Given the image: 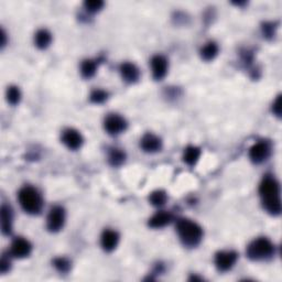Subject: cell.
<instances>
[{
    "instance_id": "obj_1",
    "label": "cell",
    "mask_w": 282,
    "mask_h": 282,
    "mask_svg": "<svg viewBox=\"0 0 282 282\" xmlns=\"http://www.w3.org/2000/svg\"><path fill=\"white\" fill-rule=\"evenodd\" d=\"M259 195L264 209L272 216L281 214L280 184L272 175H266L259 184Z\"/></svg>"
},
{
    "instance_id": "obj_2",
    "label": "cell",
    "mask_w": 282,
    "mask_h": 282,
    "mask_svg": "<svg viewBox=\"0 0 282 282\" xmlns=\"http://www.w3.org/2000/svg\"><path fill=\"white\" fill-rule=\"evenodd\" d=\"M175 228L181 242L185 247H196L202 241L203 228L196 222L189 218H181L176 222Z\"/></svg>"
},
{
    "instance_id": "obj_3",
    "label": "cell",
    "mask_w": 282,
    "mask_h": 282,
    "mask_svg": "<svg viewBox=\"0 0 282 282\" xmlns=\"http://www.w3.org/2000/svg\"><path fill=\"white\" fill-rule=\"evenodd\" d=\"M18 201L23 211L30 215L40 214L43 209V198L35 186L25 185L21 187L18 193Z\"/></svg>"
},
{
    "instance_id": "obj_4",
    "label": "cell",
    "mask_w": 282,
    "mask_h": 282,
    "mask_svg": "<svg viewBox=\"0 0 282 282\" xmlns=\"http://www.w3.org/2000/svg\"><path fill=\"white\" fill-rule=\"evenodd\" d=\"M275 253L273 242L267 237H258L247 246L246 255L253 261H265L271 259Z\"/></svg>"
},
{
    "instance_id": "obj_5",
    "label": "cell",
    "mask_w": 282,
    "mask_h": 282,
    "mask_svg": "<svg viewBox=\"0 0 282 282\" xmlns=\"http://www.w3.org/2000/svg\"><path fill=\"white\" fill-rule=\"evenodd\" d=\"M65 222H67V213L65 209L60 206L55 205L50 209L47 217V228L51 233H57L63 229Z\"/></svg>"
},
{
    "instance_id": "obj_6",
    "label": "cell",
    "mask_w": 282,
    "mask_h": 282,
    "mask_svg": "<svg viewBox=\"0 0 282 282\" xmlns=\"http://www.w3.org/2000/svg\"><path fill=\"white\" fill-rule=\"evenodd\" d=\"M128 122L119 114H109L104 120V129L110 136H118L126 131Z\"/></svg>"
},
{
    "instance_id": "obj_7",
    "label": "cell",
    "mask_w": 282,
    "mask_h": 282,
    "mask_svg": "<svg viewBox=\"0 0 282 282\" xmlns=\"http://www.w3.org/2000/svg\"><path fill=\"white\" fill-rule=\"evenodd\" d=\"M271 154V146L267 141H259L256 142L249 149V159L252 160L255 165H261L266 162L269 156Z\"/></svg>"
},
{
    "instance_id": "obj_8",
    "label": "cell",
    "mask_w": 282,
    "mask_h": 282,
    "mask_svg": "<svg viewBox=\"0 0 282 282\" xmlns=\"http://www.w3.org/2000/svg\"><path fill=\"white\" fill-rule=\"evenodd\" d=\"M238 259L237 253L233 250H222L215 255V266L221 272L229 271L236 265Z\"/></svg>"
},
{
    "instance_id": "obj_9",
    "label": "cell",
    "mask_w": 282,
    "mask_h": 282,
    "mask_svg": "<svg viewBox=\"0 0 282 282\" xmlns=\"http://www.w3.org/2000/svg\"><path fill=\"white\" fill-rule=\"evenodd\" d=\"M61 141L68 149L75 151V150L82 148L84 143V138L78 130L74 128H68L63 130L61 136Z\"/></svg>"
},
{
    "instance_id": "obj_10",
    "label": "cell",
    "mask_w": 282,
    "mask_h": 282,
    "mask_svg": "<svg viewBox=\"0 0 282 282\" xmlns=\"http://www.w3.org/2000/svg\"><path fill=\"white\" fill-rule=\"evenodd\" d=\"M32 253L31 242L23 237H17L11 242L10 254L12 257L23 259L27 258Z\"/></svg>"
},
{
    "instance_id": "obj_11",
    "label": "cell",
    "mask_w": 282,
    "mask_h": 282,
    "mask_svg": "<svg viewBox=\"0 0 282 282\" xmlns=\"http://www.w3.org/2000/svg\"><path fill=\"white\" fill-rule=\"evenodd\" d=\"M151 72L155 81H162L168 74L169 61L165 55L156 54L151 58Z\"/></svg>"
},
{
    "instance_id": "obj_12",
    "label": "cell",
    "mask_w": 282,
    "mask_h": 282,
    "mask_svg": "<svg viewBox=\"0 0 282 282\" xmlns=\"http://www.w3.org/2000/svg\"><path fill=\"white\" fill-rule=\"evenodd\" d=\"M140 148L147 153H156L162 149L161 138L154 134H146L140 139Z\"/></svg>"
},
{
    "instance_id": "obj_13",
    "label": "cell",
    "mask_w": 282,
    "mask_h": 282,
    "mask_svg": "<svg viewBox=\"0 0 282 282\" xmlns=\"http://www.w3.org/2000/svg\"><path fill=\"white\" fill-rule=\"evenodd\" d=\"M120 236L114 229H105L101 236V246L105 252L110 253L115 250L119 244Z\"/></svg>"
},
{
    "instance_id": "obj_14",
    "label": "cell",
    "mask_w": 282,
    "mask_h": 282,
    "mask_svg": "<svg viewBox=\"0 0 282 282\" xmlns=\"http://www.w3.org/2000/svg\"><path fill=\"white\" fill-rule=\"evenodd\" d=\"M119 73L124 81L128 84H135L140 78V71L137 68V65L131 62H124L120 65Z\"/></svg>"
},
{
    "instance_id": "obj_15",
    "label": "cell",
    "mask_w": 282,
    "mask_h": 282,
    "mask_svg": "<svg viewBox=\"0 0 282 282\" xmlns=\"http://www.w3.org/2000/svg\"><path fill=\"white\" fill-rule=\"evenodd\" d=\"M172 221H173V216L171 213L166 211H160L158 213H155L152 217L149 220V226L151 228L160 229L169 225Z\"/></svg>"
},
{
    "instance_id": "obj_16",
    "label": "cell",
    "mask_w": 282,
    "mask_h": 282,
    "mask_svg": "<svg viewBox=\"0 0 282 282\" xmlns=\"http://www.w3.org/2000/svg\"><path fill=\"white\" fill-rule=\"evenodd\" d=\"M12 222H14V214L10 206L4 204L2 206V229L5 235H9L12 231Z\"/></svg>"
},
{
    "instance_id": "obj_17",
    "label": "cell",
    "mask_w": 282,
    "mask_h": 282,
    "mask_svg": "<svg viewBox=\"0 0 282 282\" xmlns=\"http://www.w3.org/2000/svg\"><path fill=\"white\" fill-rule=\"evenodd\" d=\"M52 43V35L47 29H40L35 35V45L40 50L48 49Z\"/></svg>"
},
{
    "instance_id": "obj_18",
    "label": "cell",
    "mask_w": 282,
    "mask_h": 282,
    "mask_svg": "<svg viewBox=\"0 0 282 282\" xmlns=\"http://www.w3.org/2000/svg\"><path fill=\"white\" fill-rule=\"evenodd\" d=\"M218 51H220V49H218L217 43L214 41H209L201 48L200 54L203 60L206 62H209V61H213L214 58L217 56Z\"/></svg>"
},
{
    "instance_id": "obj_19",
    "label": "cell",
    "mask_w": 282,
    "mask_h": 282,
    "mask_svg": "<svg viewBox=\"0 0 282 282\" xmlns=\"http://www.w3.org/2000/svg\"><path fill=\"white\" fill-rule=\"evenodd\" d=\"M200 156H201V149L195 146H190L186 149H184L182 159L187 166L193 167L200 160Z\"/></svg>"
},
{
    "instance_id": "obj_20",
    "label": "cell",
    "mask_w": 282,
    "mask_h": 282,
    "mask_svg": "<svg viewBox=\"0 0 282 282\" xmlns=\"http://www.w3.org/2000/svg\"><path fill=\"white\" fill-rule=\"evenodd\" d=\"M98 61L97 60H91V58H87L84 60L81 64V74L84 78H91L98 70Z\"/></svg>"
},
{
    "instance_id": "obj_21",
    "label": "cell",
    "mask_w": 282,
    "mask_h": 282,
    "mask_svg": "<svg viewBox=\"0 0 282 282\" xmlns=\"http://www.w3.org/2000/svg\"><path fill=\"white\" fill-rule=\"evenodd\" d=\"M108 161L113 167H119L126 161V153L122 149L113 148L108 153Z\"/></svg>"
},
{
    "instance_id": "obj_22",
    "label": "cell",
    "mask_w": 282,
    "mask_h": 282,
    "mask_svg": "<svg viewBox=\"0 0 282 282\" xmlns=\"http://www.w3.org/2000/svg\"><path fill=\"white\" fill-rule=\"evenodd\" d=\"M167 200H168L167 193L161 191V190H158V191L152 192L149 196L150 203H151L153 206H156V207H160V206L165 205L167 203Z\"/></svg>"
},
{
    "instance_id": "obj_23",
    "label": "cell",
    "mask_w": 282,
    "mask_h": 282,
    "mask_svg": "<svg viewBox=\"0 0 282 282\" xmlns=\"http://www.w3.org/2000/svg\"><path fill=\"white\" fill-rule=\"evenodd\" d=\"M21 90L17 86H10L7 89V93H6V97H7V101L10 105H17L20 103L21 101Z\"/></svg>"
},
{
    "instance_id": "obj_24",
    "label": "cell",
    "mask_w": 282,
    "mask_h": 282,
    "mask_svg": "<svg viewBox=\"0 0 282 282\" xmlns=\"http://www.w3.org/2000/svg\"><path fill=\"white\" fill-rule=\"evenodd\" d=\"M107 98H108V93L104 89H94L89 96L90 102L94 104H102L104 102H106Z\"/></svg>"
},
{
    "instance_id": "obj_25",
    "label": "cell",
    "mask_w": 282,
    "mask_h": 282,
    "mask_svg": "<svg viewBox=\"0 0 282 282\" xmlns=\"http://www.w3.org/2000/svg\"><path fill=\"white\" fill-rule=\"evenodd\" d=\"M104 7V3L101 0H90V2L84 3V8L86 9L90 14H96V12L101 11Z\"/></svg>"
},
{
    "instance_id": "obj_26",
    "label": "cell",
    "mask_w": 282,
    "mask_h": 282,
    "mask_svg": "<svg viewBox=\"0 0 282 282\" xmlns=\"http://www.w3.org/2000/svg\"><path fill=\"white\" fill-rule=\"evenodd\" d=\"M54 266L58 271L67 272L71 268V262L67 258H56L54 260Z\"/></svg>"
},
{
    "instance_id": "obj_27",
    "label": "cell",
    "mask_w": 282,
    "mask_h": 282,
    "mask_svg": "<svg viewBox=\"0 0 282 282\" xmlns=\"http://www.w3.org/2000/svg\"><path fill=\"white\" fill-rule=\"evenodd\" d=\"M281 95H278L272 104V113L277 117H281Z\"/></svg>"
},
{
    "instance_id": "obj_28",
    "label": "cell",
    "mask_w": 282,
    "mask_h": 282,
    "mask_svg": "<svg viewBox=\"0 0 282 282\" xmlns=\"http://www.w3.org/2000/svg\"><path fill=\"white\" fill-rule=\"evenodd\" d=\"M0 268H2V272L5 273V272H7L9 269H10V260L9 258H6L5 256L3 257L2 259V262H0Z\"/></svg>"
},
{
    "instance_id": "obj_29",
    "label": "cell",
    "mask_w": 282,
    "mask_h": 282,
    "mask_svg": "<svg viewBox=\"0 0 282 282\" xmlns=\"http://www.w3.org/2000/svg\"><path fill=\"white\" fill-rule=\"evenodd\" d=\"M264 35L266 37L273 36V27H272V24H265L264 25Z\"/></svg>"
}]
</instances>
